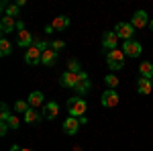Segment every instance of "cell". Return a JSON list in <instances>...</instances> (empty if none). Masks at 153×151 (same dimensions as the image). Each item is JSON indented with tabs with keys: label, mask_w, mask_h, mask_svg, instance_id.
I'll use <instances>...</instances> for the list:
<instances>
[{
	"label": "cell",
	"mask_w": 153,
	"mask_h": 151,
	"mask_svg": "<svg viewBox=\"0 0 153 151\" xmlns=\"http://www.w3.org/2000/svg\"><path fill=\"white\" fill-rule=\"evenodd\" d=\"M86 110H88V104H86V100L80 98V96H74L68 100V112L70 116H76V118H82L86 115Z\"/></svg>",
	"instance_id": "cell-1"
},
{
	"label": "cell",
	"mask_w": 153,
	"mask_h": 151,
	"mask_svg": "<svg viewBox=\"0 0 153 151\" xmlns=\"http://www.w3.org/2000/svg\"><path fill=\"white\" fill-rule=\"evenodd\" d=\"M125 53H123V49H114V51H108L106 53V63H108V68L112 71H118L125 68Z\"/></svg>",
	"instance_id": "cell-2"
},
{
	"label": "cell",
	"mask_w": 153,
	"mask_h": 151,
	"mask_svg": "<svg viewBox=\"0 0 153 151\" xmlns=\"http://www.w3.org/2000/svg\"><path fill=\"white\" fill-rule=\"evenodd\" d=\"M143 51V45L139 41H135V39H131V41H123V53L127 55V57H139Z\"/></svg>",
	"instance_id": "cell-3"
},
{
	"label": "cell",
	"mask_w": 153,
	"mask_h": 151,
	"mask_svg": "<svg viewBox=\"0 0 153 151\" xmlns=\"http://www.w3.org/2000/svg\"><path fill=\"white\" fill-rule=\"evenodd\" d=\"M114 33H117L118 39H123V41H131L133 35H135V27H133L131 23H117Z\"/></svg>",
	"instance_id": "cell-4"
},
{
	"label": "cell",
	"mask_w": 153,
	"mask_h": 151,
	"mask_svg": "<svg viewBox=\"0 0 153 151\" xmlns=\"http://www.w3.org/2000/svg\"><path fill=\"white\" fill-rule=\"evenodd\" d=\"M118 100H120V96H118L117 90H112V88H108L102 96H100V104L104 106V108H114L118 104Z\"/></svg>",
	"instance_id": "cell-5"
},
{
	"label": "cell",
	"mask_w": 153,
	"mask_h": 151,
	"mask_svg": "<svg viewBox=\"0 0 153 151\" xmlns=\"http://www.w3.org/2000/svg\"><path fill=\"white\" fill-rule=\"evenodd\" d=\"M149 23H151V21H149V14H147L145 10H137L133 16H131V25H133L135 29H145Z\"/></svg>",
	"instance_id": "cell-6"
},
{
	"label": "cell",
	"mask_w": 153,
	"mask_h": 151,
	"mask_svg": "<svg viewBox=\"0 0 153 151\" xmlns=\"http://www.w3.org/2000/svg\"><path fill=\"white\" fill-rule=\"evenodd\" d=\"M102 47L106 49V53H108V51H114L118 47V37H117L114 31H108V33L102 35Z\"/></svg>",
	"instance_id": "cell-7"
},
{
	"label": "cell",
	"mask_w": 153,
	"mask_h": 151,
	"mask_svg": "<svg viewBox=\"0 0 153 151\" xmlns=\"http://www.w3.org/2000/svg\"><path fill=\"white\" fill-rule=\"evenodd\" d=\"M41 55H43V51H39V49L33 45V47L27 49V53H25V61H27L29 65H39V63H41Z\"/></svg>",
	"instance_id": "cell-8"
},
{
	"label": "cell",
	"mask_w": 153,
	"mask_h": 151,
	"mask_svg": "<svg viewBox=\"0 0 153 151\" xmlns=\"http://www.w3.org/2000/svg\"><path fill=\"white\" fill-rule=\"evenodd\" d=\"M78 74H74V71H63L61 76H59V84L63 86V88H76L78 86Z\"/></svg>",
	"instance_id": "cell-9"
},
{
	"label": "cell",
	"mask_w": 153,
	"mask_h": 151,
	"mask_svg": "<svg viewBox=\"0 0 153 151\" xmlns=\"http://www.w3.org/2000/svg\"><path fill=\"white\" fill-rule=\"evenodd\" d=\"M80 118H76V116H68L65 121H63V131L68 133V135H76L78 131H80Z\"/></svg>",
	"instance_id": "cell-10"
},
{
	"label": "cell",
	"mask_w": 153,
	"mask_h": 151,
	"mask_svg": "<svg viewBox=\"0 0 153 151\" xmlns=\"http://www.w3.org/2000/svg\"><path fill=\"white\" fill-rule=\"evenodd\" d=\"M33 43H35V39H33V35H31L29 31H21V33L16 35V45L19 47L29 49V47H33Z\"/></svg>",
	"instance_id": "cell-11"
},
{
	"label": "cell",
	"mask_w": 153,
	"mask_h": 151,
	"mask_svg": "<svg viewBox=\"0 0 153 151\" xmlns=\"http://www.w3.org/2000/svg\"><path fill=\"white\" fill-rule=\"evenodd\" d=\"M57 115H59V104L55 102V100L47 102V104H45V108H43V118H47V121H53V118H55Z\"/></svg>",
	"instance_id": "cell-12"
},
{
	"label": "cell",
	"mask_w": 153,
	"mask_h": 151,
	"mask_svg": "<svg viewBox=\"0 0 153 151\" xmlns=\"http://www.w3.org/2000/svg\"><path fill=\"white\" fill-rule=\"evenodd\" d=\"M16 29V21L12 19V16H2V21H0V31H2V35H6V33H12Z\"/></svg>",
	"instance_id": "cell-13"
},
{
	"label": "cell",
	"mask_w": 153,
	"mask_h": 151,
	"mask_svg": "<svg viewBox=\"0 0 153 151\" xmlns=\"http://www.w3.org/2000/svg\"><path fill=\"white\" fill-rule=\"evenodd\" d=\"M41 63H43V65H47V68L55 65V63H57V51H53V49L43 51V55H41Z\"/></svg>",
	"instance_id": "cell-14"
},
{
	"label": "cell",
	"mask_w": 153,
	"mask_h": 151,
	"mask_svg": "<svg viewBox=\"0 0 153 151\" xmlns=\"http://www.w3.org/2000/svg\"><path fill=\"white\" fill-rule=\"evenodd\" d=\"M151 90H153V82L147 80V78H139V82H137V92L147 96V94H151Z\"/></svg>",
	"instance_id": "cell-15"
},
{
	"label": "cell",
	"mask_w": 153,
	"mask_h": 151,
	"mask_svg": "<svg viewBox=\"0 0 153 151\" xmlns=\"http://www.w3.org/2000/svg\"><path fill=\"white\" fill-rule=\"evenodd\" d=\"M41 118H43V112H37L35 108H29V110L25 112V123H27V125H37Z\"/></svg>",
	"instance_id": "cell-16"
},
{
	"label": "cell",
	"mask_w": 153,
	"mask_h": 151,
	"mask_svg": "<svg viewBox=\"0 0 153 151\" xmlns=\"http://www.w3.org/2000/svg\"><path fill=\"white\" fill-rule=\"evenodd\" d=\"M51 27L55 29V31H63V29H68L70 27V16H55L53 19V23H51Z\"/></svg>",
	"instance_id": "cell-17"
},
{
	"label": "cell",
	"mask_w": 153,
	"mask_h": 151,
	"mask_svg": "<svg viewBox=\"0 0 153 151\" xmlns=\"http://www.w3.org/2000/svg\"><path fill=\"white\" fill-rule=\"evenodd\" d=\"M43 102H45V96L41 92H31L29 94V106H31V108H37V106L43 104Z\"/></svg>",
	"instance_id": "cell-18"
},
{
	"label": "cell",
	"mask_w": 153,
	"mask_h": 151,
	"mask_svg": "<svg viewBox=\"0 0 153 151\" xmlns=\"http://www.w3.org/2000/svg\"><path fill=\"white\" fill-rule=\"evenodd\" d=\"M139 74H141V78L151 80V78H153V63H151V61H143L141 65H139Z\"/></svg>",
	"instance_id": "cell-19"
},
{
	"label": "cell",
	"mask_w": 153,
	"mask_h": 151,
	"mask_svg": "<svg viewBox=\"0 0 153 151\" xmlns=\"http://www.w3.org/2000/svg\"><path fill=\"white\" fill-rule=\"evenodd\" d=\"M90 88H92V82H90V78H88V80L78 82V86H76L74 90H76V94H78V96H84V94L90 92Z\"/></svg>",
	"instance_id": "cell-20"
},
{
	"label": "cell",
	"mask_w": 153,
	"mask_h": 151,
	"mask_svg": "<svg viewBox=\"0 0 153 151\" xmlns=\"http://www.w3.org/2000/svg\"><path fill=\"white\" fill-rule=\"evenodd\" d=\"M10 51H12V43L6 37H2V39H0V55L6 57V55H10Z\"/></svg>",
	"instance_id": "cell-21"
},
{
	"label": "cell",
	"mask_w": 153,
	"mask_h": 151,
	"mask_svg": "<svg viewBox=\"0 0 153 151\" xmlns=\"http://www.w3.org/2000/svg\"><path fill=\"white\" fill-rule=\"evenodd\" d=\"M29 108H31V106H29L27 100H16V102H14V112H19V115H25Z\"/></svg>",
	"instance_id": "cell-22"
},
{
	"label": "cell",
	"mask_w": 153,
	"mask_h": 151,
	"mask_svg": "<svg viewBox=\"0 0 153 151\" xmlns=\"http://www.w3.org/2000/svg\"><path fill=\"white\" fill-rule=\"evenodd\" d=\"M4 12H6V16H12V19H14V16L21 14V6H19V4H8V6L4 8Z\"/></svg>",
	"instance_id": "cell-23"
},
{
	"label": "cell",
	"mask_w": 153,
	"mask_h": 151,
	"mask_svg": "<svg viewBox=\"0 0 153 151\" xmlns=\"http://www.w3.org/2000/svg\"><path fill=\"white\" fill-rule=\"evenodd\" d=\"M33 45H35L39 51H47V49H51V43H49L47 39H35Z\"/></svg>",
	"instance_id": "cell-24"
},
{
	"label": "cell",
	"mask_w": 153,
	"mask_h": 151,
	"mask_svg": "<svg viewBox=\"0 0 153 151\" xmlns=\"http://www.w3.org/2000/svg\"><path fill=\"white\" fill-rule=\"evenodd\" d=\"M104 82H106V86H108V88L117 90V86H118V78L114 76V74H108V76L104 78Z\"/></svg>",
	"instance_id": "cell-25"
},
{
	"label": "cell",
	"mask_w": 153,
	"mask_h": 151,
	"mask_svg": "<svg viewBox=\"0 0 153 151\" xmlns=\"http://www.w3.org/2000/svg\"><path fill=\"white\" fill-rule=\"evenodd\" d=\"M68 71H74V74H80L82 70V65H80V61H76V59H70L68 61Z\"/></svg>",
	"instance_id": "cell-26"
},
{
	"label": "cell",
	"mask_w": 153,
	"mask_h": 151,
	"mask_svg": "<svg viewBox=\"0 0 153 151\" xmlns=\"http://www.w3.org/2000/svg\"><path fill=\"white\" fill-rule=\"evenodd\" d=\"M0 108H2V115H0V118H2V123H6V121L12 116V112L8 110V104H6V102H2V106H0Z\"/></svg>",
	"instance_id": "cell-27"
},
{
	"label": "cell",
	"mask_w": 153,
	"mask_h": 151,
	"mask_svg": "<svg viewBox=\"0 0 153 151\" xmlns=\"http://www.w3.org/2000/svg\"><path fill=\"white\" fill-rule=\"evenodd\" d=\"M6 123H8V127H10V129H14V131H16V129L21 127V121H19V116H16V115H12L10 118L6 121Z\"/></svg>",
	"instance_id": "cell-28"
},
{
	"label": "cell",
	"mask_w": 153,
	"mask_h": 151,
	"mask_svg": "<svg viewBox=\"0 0 153 151\" xmlns=\"http://www.w3.org/2000/svg\"><path fill=\"white\" fill-rule=\"evenodd\" d=\"M65 47V43L61 41V39H55V41H51V49L53 51H59V49H63Z\"/></svg>",
	"instance_id": "cell-29"
},
{
	"label": "cell",
	"mask_w": 153,
	"mask_h": 151,
	"mask_svg": "<svg viewBox=\"0 0 153 151\" xmlns=\"http://www.w3.org/2000/svg\"><path fill=\"white\" fill-rule=\"evenodd\" d=\"M8 123H0V135H2V137H4V135H6V133H8Z\"/></svg>",
	"instance_id": "cell-30"
},
{
	"label": "cell",
	"mask_w": 153,
	"mask_h": 151,
	"mask_svg": "<svg viewBox=\"0 0 153 151\" xmlns=\"http://www.w3.org/2000/svg\"><path fill=\"white\" fill-rule=\"evenodd\" d=\"M16 31H19V33H21V31H27V29H25V23H23V21H16Z\"/></svg>",
	"instance_id": "cell-31"
},
{
	"label": "cell",
	"mask_w": 153,
	"mask_h": 151,
	"mask_svg": "<svg viewBox=\"0 0 153 151\" xmlns=\"http://www.w3.org/2000/svg\"><path fill=\"white\" fill-rule=\"evenodd\" d=\"M53 31H55V29H53V27H51V25H47V27H45V37H47L49 33H53Z\"/></svg>",
	"instance_id": "cell-32"
},
{
	"label": "cell",
	"mask_w": 153,
	"mask_h": 151,
	"mask_svg": "<svg viewBox=\"0 0 153 151\" xmlns=\"http://www.w3.org/2000/svg\"><path fill=\"white\" fill-rule=\"evenodd\" d=\"M149 29H151V31H153V19H151V23H149Z\"/></svg>",
	"instance_id": "cell-33"
},
{
	"label": "cell",
	"mask_w": 153,
	"mask_h": 151,
	"mask_svg": "<svg viewBox=\"0 0 153 151\" xmlns=\"http://www.w3.org/2000/svg\"><path fill=\"white\" fill-rule=\"evenodd\" d=\"M21 151H33V149H29V147H23V149H21Z\"/></svg>",
	"instance_id": "cell-34"
},
{
	"label": "cell",
	"mask_w": 153,
	"mask_h": 151,
	"mask_svg": "<svg viewBox=\"0 0 153 151\" xmlns=\"http://www.w3.org/2000/svg\"><path fill=\"white\" fill-rule=\"evenodd\" d=\"M151 82H153V78H151Z\"/></svg>",
	"instance_id": "cell-35"
}]
</instances>
